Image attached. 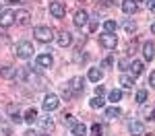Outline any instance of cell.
Here are the masks:
<instances>
[{
  "label": "cell",
  "instance_id": "8fae6325",
  "mask_svg": "<svg viewBox=\"0 0 155 136\" xmlns=\"http://www.w3.org/2000/svg\"><path fill=\"white\" fill-rule=\"evenodd\" d=\"M122 11L126 12V14H134V12L139 11L137 0H122Z\"/></svg>",
  "mask_w": 155,
  "mask_h": 136
},
{
  "label": "cell",
  "instance_id": "9a60e30c",
  "mask_svg": "<svg viewBox=\"0 0 155 136\" xmlns=\"http://www.w3.org/2000/svg\"><path fill=\"white\" fill-rule=\"evenodd\" d=\"M128 70H130V76H139V74H143V62L132 60L130 66H128Z\"/></svg>",
  "mask_w": 155,
  "mask_h": 136
},
{
  "label": "cell",
  "instance_id": "2e32d148",
  "mask_svg": "<svg viewBox=\"0 0 155 136\" xmlns=\"http://www.w3.org/2000/svg\"><path fill=\"white\" fill-rule=\"evenodd\" d=\"M0 76L6 78V81H8V78H15V76H17V68H12V66H2V68H0Z\"/></svg>",
  "mask_w": 155,
  "mask_h": 136
},
{
  "label": "cell",
  "instance_id": "d6986e66",
  "mask_svg": "<svg viewBox=\"0 0 155 136\" xmlns=\"http://www.w3.org/2000/svg\"><path fill=\"white\" fill-rule=\"evenodd\" d=\"M72 134H74V136H87V126L77 122L74 126H72Z\"/></svg>",
  "mask_w": 155,
  "mask_h": 136
},
{
  "label": "cell",
  "instance_id": "52a82bcc",
  "mask_svg": "<svg viewBox=\"0 0 155 136\" xmlns=\"http://www.w3.org/2000/svg\"><path fill=\"white\" fill-rule=\"evenodd\" d=\"M50 14L56 17V19H62L66 14V6L62 2H50Z\"/></svg>",
  "mask_w": 155,
  "mask_h": 136
},
{
  "label": "cell",
  "instance_id": "7bdbcfd3",
  "mask_svg": "<svg viewBox=\"0 0 155 136\" xmlns=\"http://www.w3.org/2000/svg\"><path fill=\"white\" fill-rule=\"evenodd\" d=\"M81 2H85V0H81Z\"/></svg>",
  "mask_w": 155,
  "mask_h": 136
},
{
  "label": "cell",
  "instance_id": "e575fe53",
  "mask_svg": "<svg viewBox=\"0 0 155 136\" xmlns=\"http://www.w3.org/2000/svg\"><path fill=\"white\" fill-rule=\"evenodd\" d=\"M112 64H114V58L110 56V58H106V60H104V68H110Z\"/></svg>",
  "mask_w": 155,
  "mask_h": 136
},
{
  "label": "cell",
  "instance_id": "74e56055",
  "mask_svg": "<svg viewBox=\"0 0 155 136\" xmlns=\"http://www.w3.org/2000/svg\"><path fill=\"white\" fill-rule=\"evenodd\" d=\"M89 29L95 31V29H97V21H91V23H89Z\"/></svg>",
  "mask_w": 155,
  "mask_h": 136
},
{
  "label": "cell",
  "instance_id": "30bf717a",
  "mask_svg": "<svg viewBox=\"0 0 155 136\" xmlns=\"http://www.w3.org/2000/svg\"><path fill=\"white\" fill-rule=\"evenodd\" d=\"M89 23V14L85 11H77L74 12V27H85Z\"/></svg>",
  "mask_w": 155,
  "mask_h": 136
},
{
  "label": "cell",
  "instance_id": "f546056e",
  "mask_svg": "<svg viewBox=\"0 0 155 136\" xmlns=\"http://www.w3.org/2000/svg\"><path fill=\"white\" fill-rule=\"evenodd\" d=\"M72 95H74V93H72L68 87H64V89H62V97L66 99V101H68V99H72Z\"/></svg>",
  "mask_w": 155,
  "mask_h": 136
},
{
  "label": "cell",
  "instance_id": "d590c367",
  "mask_svg": "<svg viewBox=\"0 0 155 136\" xmlns=\"http://www.w3.org/2000/svg\"><path fill=\"white\" fill-rule=\"evenodd\" d=\"M147 8L155 12V0H147Z\"/></svg>",
  "mask_w": 155,
  "mask_h": 136
},
{
  "label": "cell",
  "instance_id": "7a4b0ae2",
  "mask_svg": "<svg viewBox=\"0 0 155 136\" xmlns=\"http://www.w3.org/2000/svg\"><path fill=\"white\" fill-rule=\"evenodd\" d=\"M33 35H35V39L41 41V43H50V41L54 39V31H52L50 27H46V25H39V27L33 29Z\"/></svg>",
  "mask_w": 155,
  "mask_h": 136
},
{
  "label": "cell",
  "instance_id": "d4e9b609",
  "mask_svg": "<svg viewBox=\"0 0 155 136\" xmlns=\"http://www.w3.org/2000/svg\"><path fill=\"white\" fill-rule=\"evenodd\" d=\"M62 122H64V126H74V124H77V120H74V115H72V113H64V115H62Z\"/></svg>",
  "mask_w": 155,
  "mask_h": 136
},
{
  "label": "cell",
  "instance_id": "b9f144b4",
  "mask_svg": "<svg viewBox=\"0 0 155 136\" xmlns=\"http://www.w3.org/2000/svg\"><path fill=\"white\" fill-rule=\"evenodd\" d=\"M0 12H2V6H0Z\"/></svg>",
  "mask_w": 155,
  "mask_h": 136
},
{
  "label": "cell",
  "instance_id": "4fadbf2b",
  "mask_svg": "<svg viewBox=\"0 0 155 136\" xmlns=\"http://www.w3.org/2000/svg\"><path fill=\"white\" fill-rule=\"evenodd\" d=\"M15 21H17L19 25H29L31 14H29V11H17L15 12Z\"/></svg>",
  "mask_w": 155,
  "mask_h": 136
},
{
  "label": "cell",
  "instance_id": "ba28073f",
  "mask_svg": "<svg viewBox=\"0 0 155 136\" xmlns=\"http://www.w3.org/2000/svg\"><path fill=\"white\" fill-rule=\"evenodd\" d=\"M35 64H37V68H50L54 64V58L50 54H39L35 58Z\"/></svg>",
  "mask_w": 155,
  "mask_h": 136
},
{
  "label": "cell",
  "instance_id": "4316f807",
  "mask_svg": "<svg viewBox=\"0 0 155 136\" xmlns=\"http://www.w3.org/2000/svg\"><path fill=\"white\" fill-rule=\"evenodd\" d=\"M120 99H122V91H120V89L110 91V101H114V103H116V101H120Z\"/></svg>",
  "mask_w": 155,
  "mask_h": 136
},
{
  "label": "cell",
  "instance_id": "1f68e13d",
  "mask_svg": "<svg viewBox=\"0 0 155 136\" xmlns=\"http://www.w3.org/2000/svg\"><path fill=\"white\" fill-rule=\"evenodd\" d=\"M0 130H2L6 136H11V126H8V124H0Z\"/></svg>",
  "mask_w": 155,
  "mask_h": 136
},
{
  "label": "cell",
  "instance_id": "83f0119b",
  "mask_svg": "<svg viewBox=\"0 0 155 136\" xmlns=\"http://www.w3.org/2000/svg\"><path fill=\"white\" fill-rule=\"evenodd\" d=\"M91 134H93V136H104V128L95 122L93 126H91Z\"/></svg>",
  "mask_w": 155,
  "mask_h": 136
},
{
  "label": "cell",
  "instance_id": "8d00e7d4",
  "mask_svg": "<svg viewBox=\"0 0 155 136\" xmlns=\"http://www.w3.org/2000/svg\"><path fill=\"white\" fill-rule=\"evenodd\" d=\"M149 85H151V87L155 89V72H151V74H149Z\"/></svg>",
  "mask_w": 155,
  "mask_h": 136
},
{
  "label": "cell",
  "instance_id": "5b68a950",
  "mask_svg": "<svg viewBox=\"0 0 155 136\" xmlns=\"http://www.w3.org/2000/svg\"><path fill=\"white\" fill-rule=\"evenodd\" d=\"M12 23H15V11L6 8V11L0 12V27H2V29H8Z\"/></svg>",
  "mask_w": 155,
  "mask_h": 136
},
{
  "label": "cell",
  "instance_id": "e0dca14e",
  "mask_svg": "<svg viewBox=\"0 0 155 136\" xmlns=\"http://www.w3.org/2000/svg\"><path fill=\"white\" fill-rule=\"evenodd\" d=\"M120 85L124 87V89H132V85H134V76H130V74H122V76H120Z\"/></svg>",
  "mask_w": 155,
  "mask_h": 136
},
{
  "label": "cell",
  "instance_id": "d6a6232c",
  "mask_svg": "<svg viewBox=\"0 0 155 136\" xmlns=\"http://www.w3.org/2000/svg\"><path fill=\"white\" fill-rule=\"evenodd\" d=\"M104 93H106V87L97 85V87H95V95H97V97H101V95H104Z\"/></svg>",
  "mask_w": 155,
  "mask_h": 136
},
{
  "label": "cell",
  "instance_id": "44dd1931",
  "mask_svg": "<svg viewBox=\"0 0 155 136\" xmlns=\"http://www.w3.org/2000/svg\"><path fill=\"white\" fill-rule=\"evenodd\" d=\"M27 124H33L37 122V109L35 107H31V109H27V113H25V118H23Z\"/></svg>",
  "mask_w": 155,
  "mask_h": 136
},
{
  "label": "cell",
  "instance_id": "60d3db41",
  "mask_svg": "<svg viewBox=\"0 0 155 136\" xmlns=\"http://www.w3.org/2000/svg\"><path fill=\"white\" fill-rule=\"evenodd\" d=\"M41 136H50V134H41Z\"/></svg>",
  "mask_w": 155,
  "mask_h": 136
},
{
  "label": "cell",
  "instance_id": "ac0fdd59",
  "mask_svg": "<svg viewBox=\"0 0 155 136\" xmlns=\"http://www.w3.org/2000/svg\"><path fill=\"white\" fill-rule=\"evenodd\" d=\"M120 107H116V105H112V107H107L106 109V118L107 120H116V118H120Z\"/></svg>",
  "mask_w": 155,
  "mask_h": 136
},
{
  "label": "cell",
  "instance_id": "cb8c5ba5",
  "mask_svg": "<svg viewBox=\"0 0 155 136\" xmlns=\"http://www.w3.org/2000/svg\"><path fill=\"white\" fill-rule=\"evenodd\" d=\"M41 128H44L46 132H52V130H54V122H52V118H41Z\"/></svg>",
  "mask_w": 155,
  "mask_h": 136
},
{
  "label": "cell",
  "instance_id": "f1b7e54d",
  "mask_svg": "<svg viewBox=\"0 0 155 136\" xmlns=\"http://www.w3.org/2000/svg\"><path fill=\"white\" fill-rule=\"evenodd\" d=\"M145 101H147V91L141 89V91L137 93V103H145Z\"/></svg>",
  "mask_w": 155,
  "mask_h": 136
},
{
  "label": "cell",
  "instance_id": "4dcf8cb0",
  "mask_svg": "<svg viewBox=\"0 0 155 136\" xmlns=\"http://www.w3.org/2000/svg\"><path fill=\"white\" fill-rule=\"evenodd\" d=\"M87 60V56H85V54H81V52H74V62H79V64H81V62H85Z\"/></svg>",
  "mask_w": 155,
  "mask_h": 136
},
{
  "label": "cell",
  "instance_id": "9c48e42d",
  "mask_svg": "<svg viewBox=\"0 0 155 136\" xmlns=\"http://www.w3.org/2000/svg\"><path fill=\"white\" fill-rule=\"evenodd\" d=\"M128 132H130L132 136H141V134H145V126H143V122H137V120H132V122L128 124Z\"/></svg>",
  "mask_w": 155,
  "mask_h": 136
},
{
  "label": "cell",
  "instance_id": "3957f363",
  "mask_svg": "<svg viewBox=\"0 0 155 136\" xmlns=\"http://www.w3.org/2000/svg\"><path fill=\"white\" fill-rule=\"evenodd\" d=\"M99 43L104 46L106 49H116V46H118V37H116V33H101L99 35Z\"/></svg>",
  "mask_w": 155,
  "mask_h": 136
},
{
  "label": "cell",
  "instance_id": "603a6c76",
  "mask_svg": "<svg viewBox=\"0 0 155 136\" xmlns=\"http://www.w3.org/2000/svg\"><path fill=\"white\" fill-rule=\"evenodd\" d=\"M89 105H91L93 109H99V107H104V105H106V101H104L101 97H97V95H95V97L89 101Z\"/></svg>",
  "mask_w": 155,
  "mask_h": 136
},
{
  "label": "cell",
  "instance_id": "277c9868",
  "mask_svg": "<svg viewBox=\"0 0 155 136\" xmlns=\"http://www.w3.org/2000/svg\"><path fill=\"white\" fill-rule=\"evenodd\" d=\"M58 105H60V99H58V95H54V93L46 95V97H44V103H41V107H44L46 111L58 109Z\"/></svg>",
  "mask_w": 155,
  "mask_h": 136
},
{
  "label": "cell",
  "instance_id": "7402d4cb",
  "mask_svg": "<svg viewBox=\"0 0 155 136\" xmlns=\"http://www.w3.org/2000/svg\"><path fill=\"white\" fill-rule=\"evenodd\" d=\"M104 29H106V33H116L118 23H116V21H112V19H107L106 23H104Z\"/></svg>",
  "mask_w": 155,
  "mask_h": 136
},
{
  "label": "cell",
  "instance_id": "f35d334b",
  "mask_svg": "<svg viewBox=\"0 0 155 136\" xmlns=\"http://www.w3.org/2000/svg\"><path fill=\"white\" fill-rule=\"evenodd\" d=\"M149 118H151V120H153V122H155V109L151 111V115H149Z\"/></svg>",
  "mask_w": 155,
  "mask_h": 136
},
{
  "label": "cell",
  "instance_id": "6da1fadb",
  "mask_svg": "<svg viewBox=\"0 0 155 136\" xmlns=\"http://www.w3.org/2000/svg\"><path fill=\"white\" fill-rule=\"evenodd\" d=\"M33 43H29V41H19L17 43V48H15V54H17V58H21V60H29L31 56H33Z\"/></svg>",
  "mask_w": 155,
  "mask_h": 136
},
{
  "label": "cell",
  "instance_id": "836d02e7",
  "mask_svg": "<svg viewBox=\"0 0 155 136\" xmlns=\"http://www.w3.org/2000/svg\"><path fill=\"white\" fill-rule=\"evenodd\" d=\"M11 120H12V122H17V124H21V122H23V118H21V115H19V113H15V111H12Z\"/></svg>",
  "mask_w": 155,
  "mask_h": 136
},
{
  "label": "cell",
  "instance_id": "5bb4252c",
  "mask_svg": "<svg viewBox=\"0 0 155 136\" xmlns=\"http://www.w3.org/2000/svg\"><path fill=\"white\" fill-rule=\"evenodd\" d=\"M143 56H145V60H153V56H155V46L151 43V41H145L143 43Z\"/></svg>",
  "mask_w": 155,
  "mask_h": 136
},
{
  "label": "cell",
  "instance_id": "8992f818",
  "mask_svg": "<svg viewBox=\"0 0 155 136\" xmlns=\"http://www.w3.org/2000/svg\"><path fill=\"white\" fill-rule=\"evenodd\" d=\"M66 87L71 89L74 95H79V93H83V91H85V85H83V78H81V76H72Z\"/></svg>",
  "mask_w": 155,
  "mask_h": 136
},
{
  "label": "cell",
  "instance_id": "484cf974",
  "mask_svg": "<svg viewBox=\"0 0 155 136\" xmlns=\"http://www.w3.org/2000/svg\"><path fill=\"white\" fill-rule=\"evenodd\" d=\"M124 31H126L128 35H132V33L137 31V25L132 23V21H124Z\"/></svg>",
  "mask_w": 155,
  "mask_h": 136
},
{
  "label": "cell",
  "instance_id": "7c38bea8",
  "mask_svg": "<svg viewBox=\"0 0 155 136\" xmlns=\"http://www.w3.org/2000/svg\"><path fill=\"white\" fill-rule=\"evenodd\" d=\"M56 43H58L60 48H66V46H71V43H72V35L68 33V31H62V33L56 37Z\"/></svg>",
  "mask_w": 155,
  "mask_h": 136
},
{
  "label": "cell",
  "instance_id": "ab89813d",
  "mask_svg": "<svg viewBox=\"0 0 155 136\" xmlns=\"http://www.w3.org/2000/svg\"><path fill=\"white\" fill-rule=\"evenodd\" d=\"M151 31H153V33H155V23H153V25H151Z\"/></svg>",
  "mask_w": 155,
  "mask_h": 136
},
{
  "label": "cell",
  "instance_id": "ffe728a7",
  "mask_svg": "<svg viewBox=\"0 0 155 136\" xmlns=\"http://www.w3.org/2000/svg\"><path fill=\"white\" fill-rule=\"evenodd\" d=\"M104 78V72L99 70V68H91L89 70V81H93V83H99Z\"/></svg>",
  "mask_w": 155,
  "mask_h": 136
}]
</instances>
